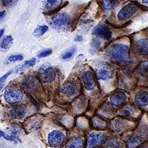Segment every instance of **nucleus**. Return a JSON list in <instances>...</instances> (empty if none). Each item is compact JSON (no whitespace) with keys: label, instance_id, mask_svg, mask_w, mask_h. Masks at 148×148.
Segmentation results:
<instances>
[{"label":"nucleus","instance_id":"b1692460","mask_svg":"<svg viewBox=\"0 0 148 148\" xmlns=\"http://www.w3.org/2000/svg\"><path fill=\"white\" fill-rule=\"evenodd\" d=\"M138 73L144 77H148V61H143L138 66Z\"/></svg>","mask_w":148,"mask_h":148},{"label":"nucleus","instance_id":"6e6552de","mask_svg":"<svg viewBox=\"0 0 148 148\" xmlns=\"http://www.w3.org/2000/svg\"><path fill=\"white\" fill-rule=\"evenodd\" d=\"M23 86L32 91H38L41 88L40 80L35 76H27L22 81Z\"/></svg>","mask_w":148,"mask_h":148},{"label":"nucleus","instance_id":"6ab92c4d","mask_svg":"<svg viewBox=\"0 0 148 148\" xmlns=\"http://www.w3.org/2000/svg\"><path fill=\"white\" fill-rule=\"evenodd\" d=\"M66 148H83V140L80 137H73L70 138Z\"/></svg>","mask_w":148,"mask_h":148},{"label":"nucleus","instance_id":"aec40b11","mask_svg":"<svg viewBox=\"0 0 148 148\" xmlns=\"http://www.w3.org/2000/svg\"><path fill=\"white\" fill-rule=\"evenodd\" d=\"M142 143V139L138 135H132L126 142L127 148H137Z\"/></svg>","mask_w":148,"mask_h":148},{"label":"nucleus","instance_id":"9b49d317","mask_svg":"<svg viewBox=\"0 0 148 148\" xmlns=\"http://www.w3.org/2000/svg\"><path fill=\"white\" fill-rule=\"evenodd\" d=\"M110 102L112 106H115V107H122L127 102V95L123 92L117 91L113 95H111L110 97Z\"/></svg>","mask_w":148,"mask_h":148},{"label":"nucleus","instance_id":"e433bc0d","mask_svg":"<svg viewBox=\"0 0 148 148\" xmlns=\"http://www.w3.org/2000/svg\"><path fill=\"white\" fill-rule=\"evenodd\" d=\"M82 40H83L82 36H79V35L75 37V41H78V42H80V41H82Z\"/></svg>","mask_w":148,"mask_h":148},{"label":"nucleus","instance_id":"7ed1b4c3","mask_svg":"<svg viewBox=\"0 0 148 148\" xmlns=\"http://www.w3.org/2000/svg\"><path fill=\"white\" fill-rule=\"evenodd\" d=\"M39 77L43 82L49 83L54 81L56 77V73L51 66L44 64L39 69Z\"/></svg>","mask_w":148,"mask_h":148},{"label":"nucleus","instance_id":"72a5a7b5","mask_svg":"<svg viewBox=\"0 0 148 148\" xmlns=\"http://www.w3.org/2000/svg\"><path fill=\"white\" fill-rule=\"evenodd\" d=\"M134 112H135V110H134L132 106H127L123 110V114H124L125 115H130V114H134Z\"/></svg>","mask_w":148,"mask_h":148},{"label":"nucleus","instance_id":"dca6fc26","mask_svg":"<svg viewBox=\"0 0 148 148\" xmlns=\"http://www.w3.org/2000/svg\"><path fill=\"white\" fill-rule=\"evenodd\" d=\"M134 101L136 105L139 107L148 106V93L146 91H140L135 95Z\"/></svg>","mask_w":148,"mask_h":148},{"label":"nucleus","instance_id":"f8f14e48","mask_svg":"<svg viewBox=\"0 0 148 148\" xmlns=\"http://www.w3.org/2000/svg\"><path fill=\"white\" fill-rule=\"evenodd\" d=\"M81 79L82 81L85 88L86 90H93L95 87V82L93 74L89 71H86V72L81 74Z\"/></svg>","mask_w":148,"mask_h":148},{"label":"nucleus","instance_id":"2eb2a0df","mask_svg":"<svg viewBox=\"0 0 148 148\" xmlns=\"http://www.w3.org/2000/svg\"><path fill=\"white\" fill-rule=\"evenodd\" d=\"M27 113V110L23 106H15L9 112V115L12 119H23Z\"/></svg>","mask_w":148,"mask_h":148},{"label":"nucleus","instance_id":"ea45409f","mask_svg":"<svg viewBox=\"0 0 148 148\" xmlns=\"http://www.w3.org/2000/svg\"><path fill=\"white\" fill-rule=\"evenodd\" d=\"M143 3H148V0H144V1H143Z\"/></svg>","mask_w":148,"mask_h":148},{"label":"nucleus","instance_id":"393cba45","mask_svg":"<svg viewBox=\"0 0 148 148\" xmlns=\"http://www.w3.org/2000/svg\"><path fill=\"white\" fill-rule=\"evenodd\" d=\"M48 30H49L48 26H45V25H43V26H39V27H37L36 28V30L34 31L33 35L36 37H40L41 36H43L45 32H47Z\"/></svg>","mask_w":148,"mask_h":148},{"label":"nucleus","instance_id":"c756f323","mask_svg":"<svg viewBox=\"0 0 148 148\" xmlns=\"http://www.w3.org/2000/svg\"><path fill=\"white\" fill-rule=\"evenodd\" d=\"M106 148H123L122 144L120 143V142L119 140H112L110 143H109V145L107 146Z\"/></svg>","mask_w":148,"mask_h":148},{"label":"nucleus","instance_id":"a878e982","mask_svg":"<svg viewBox=\"0 0 148 148\" xmlns=\"http://www.w3.org/2000/svg\"><path fill=\"white\" fill-rule=\"evenodd\" d=\"M12 40H13V38L12 37V36H8L3 39L0 46L3 49H8L11 45V44L12 43Z\"/></svg>","mask_w":148,"mask_h":148},{"label":"nucleus","instance_id":"f3484780","mask_svg":"<svg viewBox=\"0 0 148 148\" xmlns=\"http://www.w3.org/2000/svg\"><path fill=\"white\" fill-rule=\"evenodd\" d=\"M42 118H39L38 116L32 117L31 119H29L27 123V127L30 131L36 130L40 128L42 124Z\"/></svg>","mask_w":148,"mask_h":148},{"label":"nucleus","instance_id":"4be33fe9","mask_svg":"<svg viewBox=\"0 0 148 148\" xmlns=\"http://www.w3.org/2000/svg\"><path fill=\"white\" fill-rule=\"evenodd\" d=\"M35 64H36V58H31V59L26 61V62L22 64V65H21V66L16 67V72H20V71H22V70L28 69V68H32L33 66H35Z\"/></svg>","mask_w":148,"mask_h":148},{"label":"nucleus","instance_id":"f03ea898","mask_svg":"<svg viewBox=\"0 0 148 148\" xmlns=\"http://www.w3.org/2000/svg\"><path fill=\"white\" fill-rule=\"evenodd\" d=\"M3 96H4L5 101L8 103L13 105V104L20 102L22 100L23 92L21 91V89H19L17 87L10 86L6 89Z\"/></svg>","mask_w":148,"mask_h":148},{"label":"nucleus","instance_id":"39448f33","mask_svg":"<svg viewBox=\"0 0 148 148\" xmlns=\"http://www.w3.org/2000/svg\"><path fill=\"white\" fill-rule=\"evenodd\" d=\"M65 135L59 130H53L48 135V143L52 147H58L64 144Z\"/></svg>","mask_w":148,"mask_h":148},{"label":"nucleus","instance_id":"f704fd0d","mask_svg":"<svg viewBox=\"0 0 148 148\" xmlns=\"http://www.w3.org/2000/svg\"><path fill=\"white\" fill-rule=\"evenodd\" d=\"M91 46L94 48V49H98V48L101 46V42L97 40L94 39L91 42Z\"/></svg>","mask_w":148,"mask_h":148},{"label":"nucleus","instance_id":"c9c22d12","mask_svg":"<svg viewBox=\"0 0 148 148\" xmlns=\"http://www.w3.org/2000/svg\"><path fill=\"white\" fill-rule=\"evenodd\" d=\"M17 1H4L3 4L5 6H12L13 4H15Z\"/></svg>","mask_w":148,"mask_h":148},{"label":"nucleus","instance_id":"7c9ffc66","mask_svg":"<svg viewBox=\"0 0 148 148\" xmlns=\"http://www.w3.org/2000/svg\"><path fill=\"white\" fill-rule=\"evenodd\" d=\"M12 72H13L12 70H10L9 72H8V73H7L6 74H4L3 77H0V90H2V89H3V87L4 86V83H5L6 80H7V78L8 77V76H9Z\"/></svg>","mask_w":148,"mask_h":148},{"label":"nucleus","instance_id":"2f4dec72","mask_svg":"<svg viewBox=\"0 0 148 148\" xmlns=\"http://www.w3.org/2000/svg\"><path fill=\"white\" fill-rule=\"evenodd\" d=\"M51 53H52V49H45V50H43L41 52H40L37 54V56L39 58H45V57H47L49 55H50Z\"/></svg>","mask_w":148,"mask_h":148},{"label":"nucleus","instance_id":"412c9836","mask_svg":"<svg viewBox=\"0 0 148 148\" xmlns=\"http://www.w3.org/2000/svg\"><path fill=\"white\" fill-rule=\"evenodd\" d=\"M119 1H112V0H106V1H100V4L101 8L105 11H110L116 7Z\"/></svg>","mask_w":148,"mask_h":148},{"label":"nucleus","instance_id":"0eeeda50","mask_svg":"<svg viewBox=\"0 0 148 148\" xmlns=\"http://www.w3.org/2000/svg\"><path fill=\"white\" fill-rule=\"evenodd\" d=\"M132 53L137 55L148 56V39H142L134 43Z\"/></svg>","mask_w":148,"mask_h":148},{"label":"nucleus","instance_id":"473e14b6","mask_svg":"<svg viewBox=\"0 0 148 148\" xmlns=\"http://www.w3.org/2000/svg\"><path fill=\"white\" fill-rule=\"evenodd\" d=\"M93 124H94L95 127H105L106 126V123L103 121V120L100 119H97V118H95V119H93Z\"/></svg>","mask_w":148,"mask_h":148},{"label":"nucleus","instance_id":"f257e3e1","mask_svg":"<svg viewBox=\"0 0 148 148\" xmlns=\"http://www.w3.org/2000/svg\"><path fill=\"white\" fill-rule=\"evenodd\" d=\"M106 52L114 60L126 62L129 59V48L124 44H113L106 49Z\"/></svg>","mask_w":148,"mask_h":148},{"label":"nucleus","instance_id":"4c0bfd02","mask_svg":"<svg viewBox=\"0 0 148 148\" xmlns=\"http://www.w3.org/2000/svg\"><path fill=\"white\" fill-rule=\"evenodd\" d=\"M5 14H6L5 11H1V12H0V20H1V19H3V18L4 17Z\"/></svg>","mask_w":148,"mask_h":148},{"label":"nucleus","instance_id":"ddd939ff","mask_svg":"<svg viewBox=\"0 0 148 148\" xmlns=\"http://www.w3.org/2000/svg\"><path fill=\"white\" fill-rule=\"evenodd\" d=\"M62 2L63 1H57V0H48V1H45V3H44L45 8L49 10L46 12V14L50 15V14H53L54 12H56L58 10H59L60 8H62L64 6H59L62 4Z\"/></svg>","mask_w":148,"mask_h":148},{"label":"nucleus","instance_id":"423d86ee","mask_svg":"<svg viewBox=\"0 0 148 148\" xmlns=\"http://www.w3.org/2000/svg\"><path fill=\"white\" fill-rule=\"evenodd\" d=\"M138 6L134 3H127L123 8H122L118 13V19L119 21H126L138 11Z\"/></svg>","mask_w":148,"mask_h":148},{"label":"nucleus","instance_id":"58836bf2","mask_svg":"<svg viewBox=\"0 0 148 148\" xmlns=\"http://www.w3.org/2000/svg\"><path fill=\"white\" fill-rule=\"evenodd\" d=\"M3 33H4V29H1V30H0V38H1L2 36L3 35Z\"/></svg>","mask_w":148,"mask_h":148},{"label":"nucleus","instance_id":"9d476101","mask_svg":"<svg viewBox=\"0 0 148 148\" xmlns=\"http://www.w3.org/2000/svg\"><path fill=\"white\" fill-rule=\"evenodd\" d=\"M92 34L95 36L105 39L106 40H110L112 37V32L110 29L108 27H106V25H102V24L94 28Z\"/></svg>","mask_w":148,"mask_h":148},{"label":"nucleus","instance_id":"c85d7f7f","mask_svg":"<svg viewBox=\"0 0 148 148\" xmlns=\"http://www.w3.org/2000/svg\"><path fill=\"white\" fill-rule=\"evenodd\" d=\"M23 59V56L21 54H12L9 56L7 59V63H12V62H16L21 61Z\"/></svg>","mask_w":148,"mask_h":148},{"label":"nucleus","instance_id":"5701e85b","mask_svg":"<svg viewBox=\"0 0 148 148\" xmlns=\"http://www.w3.org/2000/svg\"><path fill=\"white\" fill-rule=\"evenodd\" d=\"M7 131L11 133V136H13L15 138H17L18 135H20L21 133H23L24 131L21 129L20 127H17V126H15V125H12V126H10L7 128Z\"/></svg>","mask_w":148,"mask_h":148},{"label":"nucleus","instance_id":"a19ab883","mask_svg":"<svg viewBox=\"0 0 148 148\" xmlns=\"http://www.w3.org/2000/svg\"><path fill=\"white\" fill-rule=\"evenodd\" d=\"M143 148H148V147H143Z\"/></svg>","mask_w":148,"mask_h":148},{"label":"nucleus","instance_id":"a211bd4d","mask_svg":"<svg viewBox=\"0 0 148 148\" xmlns=\"http://www.w3.org/2000/svg\"><path fill=\"white\" fill-rule=\"evenodd\" d=\"M113 76V73L110 69H107L106 67H102L96 70V77L98 79L109 80Z\"/></svg>","mask_w":148,"mask_h":148},{"label":"nucleus","instance_id":"1a4fd4ad","mask_svg":"<svg viewBox=\"0 0 148 148\" xmlns=\"http://www.w3.org/2000/svg\"><path fill=\"white\" fill-rule=\"evenodd\" d=\"M106 138L102 132H92L87 138V148H94L100 146Z\"/></svg>","mask_w":148,"mask_h":148},{"label":"nucleus","instance_id":"cd10ccee","mask_svg":"<svg viewBox=\"0 0 148 148\" xmlns=\"http://www.w3.org/2000/svg\"><path fill=\"white\" fill-rule=\"evenodd\" d=\"M75 51H76V49H75V48H71L70 49L67 50V51L62 55L61 58H62V59H64V60L69 59V58L73 57V55L74 53H75Z\"/></svg>","mask_w":148,"mask_h":148},{"label":"nucleus","instance_id":"bb28decb","mask_svg":"<svg viewBox=\"0 0 148 148\" xmlns=\"http://www.w3.org/2000/svg\"><path fill=\"white\" fill-rule=\"evenodd\" d=\"M1 137L5 138L6 140H8V141H9V142H12V143H18V142H21L20 139L18 138H15V137H13V136L8 135V134H6V133H4L3 131L0 130V138H1Z\"/></svg>","mask_w":148,"mask_h":148},{"label":"nucleus","instance_id":"20e7f679","mask_svg":"<svg viewBox=\"0 0 148 148\" xmlns=\"http://www.w3.org/2000/svg\"><path fill=\"white\" fill-rule=\"evenodd\" d=\"M51 26L56 29L64 30L69 27V16L66 13H57L50 20Z\"/></svg>","mask_w":148,"mask_h":148},{"label":"nucleus","instance_id":"4468645a","mask_svg":"<svg viewBox=\"0 0 148 148\" xmlns=\"http://www.w3.org/2000/svg\"><path fill=\"white\" fill-rule=\"evenodd\" d=\"M61 92L67 96H73L77 92V85L73 82H66L61 86Z\"/></svg>","mask_w":148,"mask_h":148}]
</instances>
